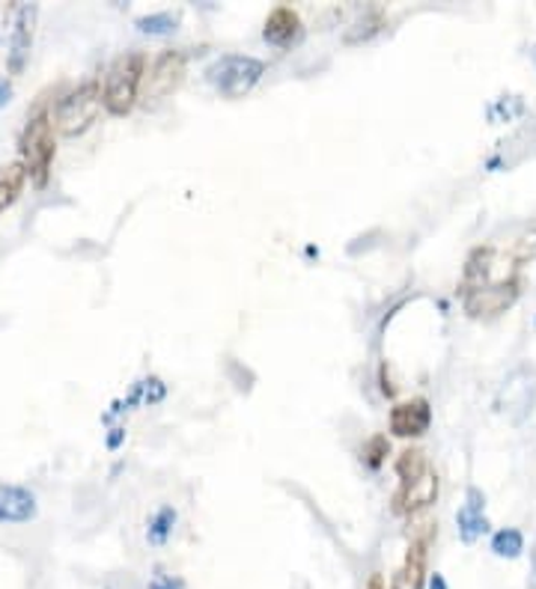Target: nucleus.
<instances>
[{"instance_id": "f257e3e1", "label": "nucleus", "mask_w": 536, "mask_h": 589, "mask_svg": "<svg viewBox=\"0 0 536 589\" xmlns=\"http://www.w3.org/2000/svg\"><path fill=\"white\" fill-rule=\"evenodd\" d=\"M54 152H57V147H54V119L45 110H36L19 138V161L21 168L28 170V179L33 185L42 188L49 182Z\"/></svg>"}, {"instance_id": "f03ea898", "label": "nucleus", "mask_w": 536, "mask_h": 589, "mask_svg": "<svg viewBox=\"0 0 536 589\" xmlns=\"http://www.w3.org/2000/svg\"><path fill=\"white\" fill-rule=\"evenodd\" d=\"M140 78H143V57L138 51H129L110 63L108 75H105V87H101V105L114 117H126L140 93Z\"/></svg>"}, {"instance_id": "7ed1b4c3", "label": "nucleus", "mask_w": 536, "mask_h": 589, "mask_svg": "<svg viewBox=\"0 0 536 589\" xmlns=\"http://www.w3.org/2000/svg\"><path fill=\"white\" fill-rule=\"evenodd\" d=\"M262 75H266V63L257 57H248V54H227V57L215 60L206 69V81L224 98L248 96Z\"/></svg>"}, {"instance_id": "20e7f679", "label": "nucleus", "mask_w": 536, "mask_h": 589, "mask_svg": "<svg viewBox=\"0 0 536 589\" xmlns=\"http://www.w3.org/2000/svg\"><path fill=\"white\" fill-rule=\"evenodd\" d=\"M101 114V89L96 81L89 84H81L78 89H72L69 96H63L57 101V110H54V126H57L60 135L66 138H78L84 131L93 128V122L99 119Z\"/></svg>"}, {"instance_id": "39448f33", "label": "nucleus", "mask_w": 536, "mask_h": 589, "mask_svg": "<svg viewBox=\"0 0 536 589\" xmlns=\"http://www.w3.org/2000/svg\"><path fill=\"white\" fill-rule=\"evenodd\" d=\"M536 405V366L518 364L513 373L506 375L501 390L495 396V408L501 417L513 422V426H522V422L534 414Z\"/></svg>"}, {"instance_id": "423d86ee", "label": "nucleus", "mask_w": 536, "mask_h": 589, "mask_svg": "<svg viewBox=\"0 0 536 589\" xmlns=\"http://www.w3.org/2000/svg\"><path fill=\"white\" fill-rule=\"evenodd\" d=\"M36 15H40V10L33 3H24L15 12L10 49H7V69H10V75H21V72L28 69L30 51H33V33H36Z\"/></svg>"}, {"instance_id": "0eeeda50", "label": "nucleus", "mask_w": 536, "mask_h": 589, "mask_svg": "<svg viewBox=\"0 0 536 589\" xmlns=\"http://www.w3.org/2000/svg\"><path fill=\"white\" fill-rule=\"evenodd\" d=\"M457 527L459 539L465 542V545H474V542L489 531L486 494L476 489V485H471V489L465 491V503H462L457 512Z\"/></svg>"}, {"instance_id": "6e6552de", "label": "nucleus", "mask_w": 536, "mask_h": 589, "mask_svg": "<svg viewBox=\"0 0 536 589\" xmlns=\"http://www.w3.org/2000/svg\"><path fill=\"white\" fill-rule=\"evenodd\" d=\"M516 298V283L480 286V289H468L465 292V310L471 315H497L504 313L506 307L513 304Z\"/></svg>"}, {"instance_id": "1a4fd4ad", "label": "nucleus", "mask_w": 536, "mask_h": 589, "mask_svg": "<svg viewBox=\"0 0 536 589\" xmlns=\"http://www.w3.org/2000/svg\"><path fill=\"white\" fill-rule=\"evenodd\" d=\"M432 426V408L427 399H411V403H399L390 411V432L399 438H420L429 432Z\"/></svg>"}, {"instance_id": "9d476101", "label": "nucleus", "mask_w": 536, "mask_h": 589, "mask_svg": "<svg viewBox=\"0 0 536 589\" xmlns=\"http://www.w3.org/2000/svg\"><path fill=\"white\" fill-rule=\"evenodd\" d=\"M40 503L24 485H0V524H28L36 518Z\"/></svg>"}, {"instance_id": "9b49d317", "label": "nucleus", "mask_w": 536, "mask_h": 589, "mask_svg": "<svg viewBox=\"0 0 536 589\" xmlns=\"http://www.w3.org/2000/svg\"><path fill=\"white\" fill-rule=\"evenodd\" d=\"M185 72V57L179 51H164L156 66L149 72V84H147V98H161L168 96L170 89L176 87L179 78Z\"/></svg>"}, {"instance_id": "f8f14e48", "label": "nucleus", "mask_w": 536, "mask_h": 589, "mask_svg": "<svg viewBox=\"0 0 536 589\" xmlns=\"http://www.w3.org/2000/svg\"><path fill=\"white\" fill-rule=\"evenodd\" d=\"M438 494V476L432 471H424L417 480L403 482L397 491V512H415L424 510L436 501Z\"/></svg>"}, {"instance_id": "ddd939ff", "label": "nucleus", "mask_w": 536, "mask_h": 589, "mask_svg": "<svg viewBox=\"0 0 536 589\" xmlns=\"http://www.w3.org/2000/svg\"><path fill=\"white\" fill-rule=\"evenodd\" d=\"M298 15L289 7H278V10L271 12L266 19V28H262V40L268 45H278V49H287L289 42L298 36Z\"/></svg>"}, {"instance_id": "4468645a", "label": "nucleus", "mask_w": 536, "mask_h": 589, "mask_svg": "<svg viewBox=\"0 0 536 589\" xmlns=\"http://www.w3.org/2000/svg\"><path fill=\"white\" fill-rule=\"evenodd\" d=\"M24 182H28V170L21 168V161L0 168V215L15 206V200L24 191Z\"/></svg>"}, {"instance_id": "2eb2a0df", "label": "nucleus", "mask_w": 536, "mask_h": 589, "mask_svg": "<svg viewBox=\"0 0 536 589\" xmlns=\"http://www.w3.org/2000/svg\"><path fill=\"white\" fill-rule=\"evenodd\" d=\"M424 560H427L424 545H411L406 554V563H403V569L397 571V578H394L390 589H424Z\"/></svg>"}, {"instance_id": "dca6fc26", "label": "nucleus", "mask_w": 536, "mask_h": 589, "mask_svg": "<svg viewBox=\"0 0 536 589\" xmlns=\"http://www.w3.org/2000/svg\"><path fill=\"white\" fill-rule=\"evenodd\" d=\"M525 550V536L516 527H504L492 536V554L501 557V560H516Z\"/></svg>"}, {"instance_id": "f3484780", "label": "nucleus", "mask_w": 536, "mask_h": 589, "mask_svg": "<svg viewBox=\"0 0 536 589\" xmlns=\"http://www.w3.org/2000/svg\"><path fill=\"white\" fill-rule=\"evenodd\" d=\"M176 510L173 506H161L152 518H149V527H147V539L152 542V545H164V542L173 536V527H176Z\"/></svg>"}, {"instance_id": "a211bd4d", "label": "nucleus", "mask_w": 536, "mask_h": 589, "mask_svg": "<svg viewBox=\"0 0 536 589\" xmlns=\"http://www.w3.org/2000/svg\"><path fill=\"white\" fill-rule=\"evenodd\" d=\"M179 24L176 12H152V15H140L135 21V28L140 33H147V36H170Z\"/></svg>"}, {"instance_id": "6ab92c4d", "label": "nucleus", "mask_w": 536, "mask_h": 589, "mask_svg": "<svg viewBox=\"0 0 536 589\" xmlns=\"http://www.w3.org/2000/svg\"><path fill=\"white\" fill-rule=\"evenodd\" d=\"M424 471H429V464H427V459H424V452L420 450H406L403 456H399L397 473H399V480L403 482L417 480V476H420Z\"/></svg>"}, {"instance_id": "aec40b11", "label": "nucleus", "mask_w": 536, "mask_h": 589, "mask_svg": "<svg viewBox=\"0 0 536 589\" xmlns=\"http://www.w3.org/2000/svg\"><path fill=\"white\" fill-rule=\"evenodd\" d=\"M364 456H367L369 468H378V464H382V456H387V441H385V438H373V441L367 443V450H364Z\"/></svg>"}, {"instance_id": "412c9836", "label": "nucleus", "mask_w": 536, "mask_h": 589, "mask_svg": "<svg viewBox=\"0 0 536 589\" xmlns=\"http://www.w3.org/2000/svg\"><path fill=\"white\" fill-rule=\"evenodd\" d=\"M149 589H182V580H173L170 575H159L149 583Z\"/></svg>"}, {"instance_id": "4be33fe9", "label": "nucleus", "mask_w": 536, "mask_h": 589, "mask_svg": "<svg viewBox=\"0 0 536 589\" xmlns=\"http://www.w3.org/2000/svg\"><path fill=\"white\" fill-rule=\"evenodd\" d=\"M10 96H12L10 81H7V78H0V108H3V105H7V101H10Z\"/></svg>"}, {"instance_id": "5701e85b", "label": "nucleus", "mask_w": 536, "mask_h": 589, "mask_svg": "<svg viewBox=\"0 0 536 589\" xmlns=\"http://www.w3.org/2000/svg\"><path fill=\"white\" fill-rule=\"evenodd\" d=\"M429 589H450L447 587V580L441 571H436V575H429Z\"/></svg>"}, {"instance_id": "b1692460", "label": "nucleus", "mask_w": 536, "mask_h": 589, "mask_svg": "<svg viewBox=\"0 0 536 589\" xmlns=\"http://www.w3.org/2000/svg\"><path fill=\"white\" fill-rule=\"evenodd\" d=\"M527 587L536 589V542H534V550H530V580H527Z\"/></svg>"}, {"instance_id": "393cba45", "label": "nucleus", "mask_w": 536, "mask_h": 589, "mask_svg": "<svg viewBox=\"0 0 536 589\" xmlns=\"http://www.w3.org/2000/svg\"><path fill=\"white\" fill-rule=\"evenodd\" d=\"M119 441H122V429H114V435H110V438H108L110 450H117Z\"/></svg>"}, {"instance_id": "a878e982", "label": "nucleus", "mask_w": 536, "mask_h": 589, "mask_svg": "<svg viewBox=\"0 0 536 589\" xmlns=\"http://www.w3.org/2000/svg\"><path fill=\"white\" fill-rule=\"evenodd\" d=\"M530 54H534V60H536V49H534V51H530Z\"/></svg>"}]
</instances>
